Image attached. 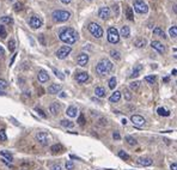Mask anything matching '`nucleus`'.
I'll return each mask as SVG.
<instances>
[{"label": "nucleus", "mask_w": 177, "mask_h": 170, "mask_svg": "<svg viewBox=\"0 0 177 170\" xmlns=\"http://www.w3.org/2000/svg\"><path fill=\"white\" fill-rule=\"evenodd\" d=\"M22 9H23V4H22V2H17V4L15 5V10H16V11H20Z\"/></svg>", "instance_id": "47"}, {"label": "nucleus", "mask_w": 177, "mask_h": 170, "mask_svg": "<svg viewBox=\"0 0 177 170\" xmlns=\"http://www.w3.org/2000/svg\"><path fill=\"white\" fill-rule=\"evenodd\" d=\"M169 34H170V36L174 38H176L177 36V28L176 25H174L172 28H170V30H169Z\"/></svg>", "instance_id": "35"}, {"label": "nucleus", "mask_w": 177, "mask_h": 170, "mask_svg": "<svg viewBox=\"0 0 177 170\" xmlns=\"http://www.w3.org/2000/svg\"><path fill=\"white\" fill-rule=\"evenodd\" d=\"M131 121H132L133 125L137 126V127H142V126L146 123V120H145L142 116H140V115H132V116H131Z\"/></svg>", "instance_id": "9"}, {"label": "nucleus", "mask_w": 177, "mask_h": 170, "mask_svg": "<svg viewBox=\"0 0 177 170\" xmlns=\"http://www.w3.org/2000/svg\"><path fill=\"white\" fill-rule=\"evenodd\" d=\"M120 99H121V92H120V91H115L114 94L109 97V101H110V102H113V103L118 102Z\"/></svg>", "instance_id": "21"}, {"label": "nucleus", "mask_w": 177, "mask_h": 170, "mask_svg": "<svg viewBox=\"0 0 177 170\" xmlns=\"http://www.w3.org/2000/svg\"><path fill=\"white\" fill-rule=\"evenodd\" d=\"M113 138H114L115 140H120V139H121V135H120V133L118 132H114L113 133Z\"/></svg>", "instance_id": "49"}, {"label": "nucleus", "mask_w": 177, "mask_h": 170, "mask_svg": "<svg viewBox=\"0 0 177 170\" xmlns=\"http://www.w3.org/2000/svg\"><path fill=\"white\" fill-rule=\"evenodd\" d=\"M52 17L55 22H66V20L70 19L71 13L68 11H65V10H55L53 12Z\"/></svg>", "instance_id": "3"}, {"label": "nucleus", "mask_w": 177, "mask_h": 170, "mask_svg": "<svg viewBox=\"0 0 177 170\" xmlns=\"http://www.w3.org/2000/svg\"><path fill=\"white\" fill-rule=\"evenodd\" d=\"M95 94H96L97 97H100V98H102V97H105V94H107V92H105V89H104V88L97 86V88L95 89Z\"/></svg>", "instance_id": "22"}, {"label": "nucleus", "mask_w": 177, "mask_h": 170, "mask_svg": "<svg viewBox=\"0 0 177 170\" xmlns=\"http://www.w3.org/2000/svg\"><path fill=\"white\" fill-rule=\"evenodd\" d=\"M111 70H113V62L108 59L100 60L96 66V73L99 76H107Z\"/></svg>", "instance_id": "2"}, {"label": "nucleus", "mask_w": 177, "mask_h": 170, "mask_svg": "<svg viewBox=\"0 0 177 170\" xmlns=\"http://www.w3.org/2000/svg\"><path fill=\"white\" fill-rule=\"evenodd\" d=\"M77 62H78L79 66L85 67V66L87 65V62H89V55H87L86 53H81V54H79L78 57H77Z\"/></svg>", "instance_id": "11"}, {"label": "nucleus", "mask_w": 177, "mask_h": 170, "mask_svg": "<svg viewBox=\"0 0 177 170\" xmlns=\"http://www.w3.org/2000/svg\"><path fill=\"white\" fill-rule=\"evenodd\" d=\"M0 95H1V96H5V95H6V94H5L4 91H1V90H0Z\"/></svg>", "instance_id": "56"}, {"label": "nucleus", "mask_w": 177, "mask_h": 170, "mask_svg": "<svg viewBox=\"0 0 177 170\" xmlns=\"http://www.w3.org/2000/svg\"><path fill=\"white\" fill-rule=\"evenodd\" d=\"M61 89H62L61 84H52V85L48 88V94L56 95V94H59L60 91H61Z\"/></svg>", "instance_id": "16"}, {"label": "nucleus", "mask_w": 177, "mask_h": 170, "mask_svg": "<svg viewBox=\"0 0 177 170\" xmlns=\"http://www.w3.org/2000/svg\"><path fill=\"white\" fill-rule=\"evenodd\" d=\"M35 112H36V113H39V115L41 116V117L47 119V114H44V112H43L42 109H39V108H35Z\"/></svg>", "instance_id": "45"}, {"label": "nucleus", "mask_w": 177, "mask_h": 170, "mask_svg": "<svg viewBox=\"0 0 177 170\" xmlns=\"http://www.w3.org/2000/svg\"><path fill=\"white\" fill-rule=\"evenodd\" d=\"M122 125H124V126L127 125V120L126 119H122Z\"/></svg>", "instance_id": "55"}, {"label": "nucleus", "mask_w": 177, "mask_h": 170, "mask_svg": "<svg viewBox=\"0 0 177 170\" xmlns=\"http://www.w3.org/2000/svg\"><path fill=\"white\" fill-rule=\"evenodd\" d=\"M98 17L100 19H108L110 17V9L104 6V7H100L98 11Z\"/></svg>", "instance_id": "12"}, {"label": "nucleus", "mask_w": 177, "mask_h": 170, "mask_svg": "<svg viewBox=\"0 0 177 170\" xmlns=\"http://www.w3.org/2000/svg\"><path fill=\"white\" fill-rule=\"evenodd\" d=\"M127 18L129 19V20H134V16H133L132 7H127Z\"/></svg>", "instance_id": "38"}, {"label": "nucleus", "mask_w": 177, "mask_h": 170, "mask_svg": "<svg viewBox=\"0 0 177 170\" xmlns=\"http://www.w3.org/2000/svg\"><path fill=\"white\" fill-rule=\"evenodd\" d=\"M50 150L54 152V153H56V152L62 151V146H61L60 144H56V145H53V146L50 147Z\"/></svg>", "instance_id": "36"}, {"label": "nucleus", "mask_w": 177, "mask_h": 170, "mask_svg": "<svg viewBox=\"0 0 177 170\" xmlns=\"http://www.w3.org/2000/svg\"><path fill=\"white\" fill-rule=\"evenodd\" d=\"M141 70H142V66H141V65H137V66L133 68V72H132L131 77H132V78H137V77L140 75Z\"/></svg>", "instance_id": "23"}, {"label": "nucleus", "mask_w": 177, "mask_h": 170, "mask_svg": "<svg viewBox=\"0 0 177 170\" xmlns=\"http://www.w3.org/2000/svg\"><path fill=\"white\" fill-rule=\"evenodd\" d=\"M126 141H127V144L131 145V146H135V145L138 144V141L135 140V138H133V137H131V135H127V137H126Z\"/></svg>", "instance_id": "25"}, {"label": "nucleus", "mask_w": 177, "mask_h": 170, "mask_svg": "<svg viewBox=\"0 0 177 170\" xmlns=\"http://www.w3.org/2000/svg\"><path fill=\"white\" fill-rule=\"evenodd\" d=\"M145 80H146L147 83H150V84H153V83L156 82V77L155 76H146L145 77Z\"/></svg>", "instance_id": "42"}, {"label": "nucleus", "mask_w": 177, "mask_h": 170, "mask_svg": "<svg viewBox=\"0 0 177 170\" xmlns=\"http://www.w3.org/2000/svg\"><path fill=\"white\" fill-rule=\"evenodd\" d=\"M60 109H61V107H60V104L58 102H54V103H52L50 104V107H49V112L53 114V115H56V114H59Z\"/></svg>", "instance_id": "18"}, {"label": "nucleus", "mask_w": 177, "mask_h": 170, "mask_svg": "<svg viewBox=\"0 0 177 170\" xmlns=\"http://www.w3.org/2000/svg\"><path fill=\"white\" fill-rule=\"evenodd\" d=\"M59 38L66 44H73L77 42L78 40V33L73 29V28H65L60 31Z\"/></svg>", "instance_id": "1"}, {"label": "nucleus", "mask_w": 177, "mask_h": 170, "mask_svg": "<svg viewBox=\"0 0 177 170\" xmlns=\"http://www.w3.org/2000/svg\"><path fill=\"white\" fill-rule=\"evenodd\" d=\"M151 47H152L153 49H156L159 54H163V53L165 52V47H164L163 43L159 42V41H152V42H151Z\"/></svg>", "instance_id": "13"}, {"label": "nucleus", "mask_w": 177, "mask_h": 170, "mask_svg": "<svg viewBox=\"0 0 177 170\" xmlns=\"http://www.w3.org/2000/svg\"><path fill=\"white\" fill-rule=\"evenodd\" d=\"M120 36H122V37H124V38H128L131 36V29H129L128 25H123V26L121 28V35H120Z\"/></svg>", "instance_id": "19"}, {"label": "nucleus", "mask_w": 177, "mask_h": 170, "mask_svg": "<svg viewBox=\"0 0 177 170\" xmlns=\"http://www.w3.org/2000/svg\"><path fill=\"white\" fill-rule=\"evenodd\" d=\"M89 73L87 72H80V73H77V76H76V80L78 82V83H86L87 80H89Z\"/></svg>", "instance_id": "17"}, {"label": "nucleus", "mask_w": 177, "mask_h": 170, "mask_svg": "<svg viewBox=\"0 0 177 170\" xmlns=\"http://www.w3.org/2000/svg\"><path fill=\"white\" fill-rule=\"evenodd\" d=\"M110 55H111V57H114L115 60H120L121 59V54L118 53L117 50H110Z\"/></svg>", "instance_id": "37"}, {"label": "nucleus", "mask_w": 177, "mask_h": 170, "mask_svg": "<svg viewBox=\"0 0 177 170\" xmlns=\"http://www.w3.org/2000/svg\"><path fill=\"white\" fill-rule=\"evenodd\" d=\"M61 126H63V127H66V128H73V127H74V122L68 121V120H62V121H61Z\"/></svg>", "instance_id": "26"}, {"label": "nucleus", "mask_w": 177, "mask_h": 170, "mask_svg": "<svg viewBox=\"0 0 177 170\" xmlns=\"http://www.w3.org/2000/svg\"><path fill=\"white\" fill-rule=\"evenodd\" d=\"M118 157H120V158H122V159H124V161H129V158H131L128 153H126V152L122 151V150H121V151H118Z\"/></svg>", "instance_id": "33"}, {"label": "nucleus", "mask_w": 177, "mask_h": 170, "mask_svg": "<svg viewBox=\"0 0 177 170\" xmlns=\"http://www.w3.org/2000/svg\"><path fill=\"white\" fill-rule=\"evenodd\" d=\"M1 22L4 24H12L13 23V19L11 18V17H9V16H4V17H1Z\"/></svg>", "instance_id": "34"}, {"label": "nucleus", "mask_w": 177, "mask_h": 170, "mask_svg": "<svg viewBox=\"0 0 177 170\" xmlns=\"http://www.w3.org/2000/svg\"><path fill=\"white\" fill-rule=\"evenodd\" d=\"M0 154L2 156V157H5L7 161H10V162H12L13 161V156L10 153V152H7V151H1L0 152Z\"/></svg>", "instance_id": "29"}, {"label": "nucleus", "mask_w": 177, "mask_h": 170, "mask_svg": "<svg viewBox=\"0 0 177 170\" xmlns=\"http://www.w3.org/2000/svg\"><path fill=\"white\" fill-rule=\"evenodd\" d=\"M4 54H5V50H4V48L0 46V57H2Z\"/></svg>", "instance_id": "53"}, {"label": "nucleus", "mask_w": 177, "mask_h": 170, "mask_svg": "<svg viewBox=\"0 0 177 170\" xmlns=\"http://www.w3.org/2000/svg\"><path fill=\"white\" fill-rule=\"evenodd\" d=\"M87 30L90 31V34L96 38H100L103 36V29L99 26L97 23H90L89 26H87Z\"/></svg>", "instance_id": "4"}, {"label": "nucleus", "mask_w": 177, "mask_h": 170, "mask_svg": "<svg viewBox=\"0 0 177 170\" xmlns=\"http://www.w3.org/2000/svg\"><path fill=\"white\" fill-rule=\"evenodd\" d=\"M134 46H135L137 48H142V47H145V46H146V40H145V38H138V40H135V41H134Z\"/></svg>", "instance_id": "24"}, {"label": "nucleus", "mask_w": 177, "mask_h": 170, "mask_svg": "<svg viewBox=\"0 0 177 170\" xmlns=\"http://www.w3.org/2000/svg\"><path fill=\"white\" fill-rule=\"evenodd\" d=\"M7 36V33L5 30V26L4 25H0V37L1 38H5Z\"/></svg>", "instance_id": "40"}, {"label": "nucleus", "mask_w": 177, "mask_h": 170, "mask_svg": "<svg viewBox=\"0 0 177 170\" xmlns=\"http://www.w3.org/2000/svg\"><path fill=\"white\" fill-rule=\"evenodd\" d=\"M134 10L138 13H146L148 11V6L144 0H135L134 1Z\"/></svg>", "instance_id": "8"}, {"label": "nucleus", "mask_w": 177, "mask_h": 170, "mask_svg": "<svg viewBox=\"0 0 177 170\" xmlns=\"http://www.w3.org/2000/svg\"><path fill=\"white\" fill-rule=\"evenodd\" d=\"M7 140V137H6V133L4 130H0V141H6Z\"/></svg>", "instance_id": "43"}, {"label": "nucleus", "mask_w": 177, "mask_h": 170, "mask_svg": "<svg viewBox=\"0 0 177 170\" xmlns=\"http://www.w3.org/2000/svg\"><path fill=\"white\" fill-rule=\"evenodd\" d=\"M7 48H9L10 52H13V50L16 49V42H15V40H10V41H9Z\"/></svg>", "instance_id": "32"}, {"label": "nucleus", "mask_w": 177, "mask_h": 170, "mask_svg": "<svg viewBox=\"0 0 177 170\" xmlns=\"http://www.w3.org/2000/svg\"><path fill=\"white\" fill-rule=\"evenodd\" d=\"M52 70H53V72H54V75H55V76L58 77V78H60L61 80H63V79H65V76H63V75H62V73H61L60 71H58L56 68H54V67H53Z\"/></svg>", "instance_id": "39"}, {"label": "nucleus", "mask_w": 177, "mask_h": 170, "mask_svg": "<svg viewBox=\"0 0 177 170\" xmlns=\"http://www.w3.org/2000/svg\"><path fill=\"white\" fill-rule=\"evenodd\" d=\"M66 114L70 116V117H76L77 116V114H78V109L74 107V106H71V107H68L67 108V112Z\"/></svg>", "instance_id": "20"}, {"label": "nucleus", "mask_w": 177, "mask_h": 170, "mask_svg": "<svg viewBox=\"0 0 177 170\" xmlns=\"http://www.w3.org/2000/svg\"><path fill=\"white\" fill-rule=\"evenodd\" d=\"M152 163H153V161L151 158H148V157H140V158H138V164L141 165V167H150V165H152Z\"/></svg>", "instance_id": "14"}, {"label": "nucleus", "mask_w": 177, "mask_h": 170, "mask_svg": "<svg viewBox=\"0 0 177 170\" xmlns=\"http://www.w3.org/2000/svg\"><path fill=\"white\" fill-rule=\"evenodd\" d=\"M29 24L32 29H39L42 26V19L39 18V16H32L29 20Z\"/></svg>", "instance_id": "10"}, {"label": "nucleus", "mask_w": 177, "mask_h": 170, "mask_svg": "<svg viewBox=\"0 0 177 170\" xmlns=\"http://www.w3.org/2000/svg\"><path fill=\"white\" fill-rule=\"evenodd\" d=\"M78 123H79V125H81V126H83V125L85 123V120H84V115H80V116H79Z\"/></svg>", "instance_id": "48"}, {"label": "nucleus", "mask_w": 177, "mask_h": 170, "mask_svg": "<svg viewBox=\"0 0 177 170\" xmlns=\"http://www.w3.org/2000/svg\"><path fill=\"white\" fill-rule=\"evenodd\" d=\"M139 86H140V82H132L131 84H129V89L132 90V91H137L139 89Z\"/></svg>", "instance_id": "30"}, {"label": "nucleus", "mask_w": 177, "mask_h": 170, "mask_svg": "<svg viewBox=\"0 0 177 170\" xmlns=\"http://www.w3.org/2000/svg\"><path fill=\"white\" fill-rule=\"evenodd\" d=\"M99 125H100V126H105V125H107V120H105V119H100V120H99Z\"/></svg>", "instance_id": "51"}, {"label": "nucleus", "mask_w": 177, "mask_h": 170, "mask_svg": "<svg viewBox=\"0 0 177 170\" xmlns=\"http://www.w3.org/2000/svg\"><path fill=\"white\" fill-rule=\"evenodd\" d=\"M71 1H72V0H61V2H62V4H66V5H67V4H70Z\"/></svg>", "instance_id": "54"}, {"label": "nucleus", "mask_w": 177, "mask_h": 170, "mask_svg": "<svg viewBox=\"0 0 177 170\" xmlns=\"http://www.w3.org/2000/svg\"><path fill=\"white\" fill-rule=\"evenodd\" d=\"M176 72H177V70H176V68H175V70H174V71H172V75H174V76H175V75H176Z\"/></svg>", "instance_id": "57"}, {"label": "nucleus", "mask_w": 177, "mask_h": 170, "mask_svg": "<svg viewBox=\"0 0 177 170\" xmlns=\"http://www.w3.org/2000/svg\"><path fill=\"white\" fill-rule=\"evenodd\" d=\"M108 41L113 44H116L120 41V34H118L117 29L114 26H110L108 29Z\"/></svg>", "instance_id": "5"}, {"label": "nucleus", "mask_w": 177, "mask_h": 170, "mask_svg": "<svg viewBox=\"0 0 177 170\" xmlns=\"http://www.w3.org/2000/svg\"><path fill=\"white\" fill-rule=\"evenodd\" d=\"M65 167H66V169L67 170H73L74 169V163H73L72 161H67Z\"/></svg>", "instance_id": "41"}, {"label": "nucleus", "mask_w": 177, "mask_h": 170, "mask_svg": "<svg viewBox=\"0 0 177 170\" xmlns=\"http://www.w3.org/2000/svg\"><path fill=\"white\" fill-rule=\"evenodd\" d=\"M37 78H39V80L41 82V83H47V82L49 80V75H48L47 71H44V70H39V73H37Z\"/></svg>", "instance_id": "15"}, {"label": "nucleus", "mask_w": 177, "mask_h": 170, "mask_svg": "<svg viewBox=\"0 0 177 170\" xmlns=\"http://www.w3.org/2000/svg\"><path fill=\"white\" fill-rule=\"evenodd\" d=\"M71 52H72V48H71L70 46H62V47H60L59 49L56 50L55 55H56V57L60 59V60H63V59L67 57V55H68Z\"/></svg>", "instance_id": "6"}, {"label": "nucleus", "mask_w": 177, "mask_h": 170, "mask_svg": "<svg viewBox=\"0 0 177 170\" xmlns=\"http://www.w3.org/2000/svg\"><path fill=\"white\" fill-rule=\"evenodd\" d=\"M6 88H7V82L4 80V79H0V90L2 91V90H5Z\"/></svg>", "instance_id": "44"}, {"label": "nucleus", "mask_w": 177, "mask_h": 170, "mask_svg": "<svg viewBox=\"0 0 177 170\" xmlns=\"http://www.w3.org/2000/svg\"><path fill=\"white\" fill-rule=\"evenodd\" d=\"M10 1H13V0H10Z\"/></svg>", "instance_id": "58"}, {"label": "nucleus", "mask_w": 177, "mask_h": 170, "mask_svg": "<svg viewBox=\"0 0 177 170\" xmlns=\"http://www.w3.org/2000/svg\"><path fill=\"white\" fill-rule=\"evenodd\" d=\"M50 139H52L50 135L46 132H39L36 134V140L39 141L41 145H43V146H47L50 143Z\"/></svg>", "instance_id": "7"}, {"label": "nucleus", "mask_w": 177, "mask_h": 170, "mask_svg": "<svg viewBox=\"0 0 177 170\" xmlns=\"http://www.w3.org/2000/svg\"><path fill=\"white\" fill-rule=\"evenodd\" d=\"M153 34H155V35H157V36H160V37H166V36H165V34H164V31H163L159 26H157V28H155V29H153Z\"/></svg>", "instance_id": "27"}, {"label": "nucleus", "mask_w": 177, "mask_h": 170, "mask_svg": "<svg viewBox=\"0 0 177 170\" xmlns=\"http://www.w3.org/2000/svg\"><path fill=\"white\" fill-rule=\"evenodd\" d=\"M50 170H62V169H61V165H59V164H54V165H52Z\"/></svg>", "instance_id": "50"}, {"label": "nucleus", "mask_w": 177, "mask_h": 170, "mask_svg": "<svg viewBox=\"0 0 177 170\" xmlns=\"http://www.w3.org/2000/svg\"><path fill=\"white\" fill-rule=\"evenodd\" d=\"M157 113L158 115H160V116H169L170 115V112L169 110H166L165 108H158V110H157Z\"/></svg>", "instance_id": "28"}, {"label": "nucleus", "mask_w": 177, "mask_h": 170, "mask_svg": "<svg viewBox=\"0 0 177 170\" xmlns=\"http://www.w3.org/2000/svg\"><path fill=\"white\" fill-rule=\"evenodd\" d=\"M170 169L171 170H177V164L176 163H172V164L170 165Z\"/></svg>", "instance_id": "52"}, {"label": "nucleus", "mask_w": 177, "mask_h": 170, "mask_svg": "<svg viewBox=\"0 0 177 170\" xmlns=\"http://www.w3.org/2000/svg\"><path fill=\"white\" fill-rule=\"evenodd\" d=\"M124 98H126L127 101H131V99H132V94H131L128 90L124 91Z\"/></svg>", "instance_id": "46"}, {"label": "nucleus", "mask_w": 177, "mask_h": 170, "mask_svg": "<svg viewBox=\"0 0 177 170\" xmlns=\"http://www.w3.org/2000/svg\"><path fill=\"white\" fill-rule=\"evenodd\" d=\"M116 83H117V80H116V78L115 77H111L110 79H109V88L111 89V90H114L115 89V86H116Z\"/></svg>", "instance_id": "31"}]
</instances>
